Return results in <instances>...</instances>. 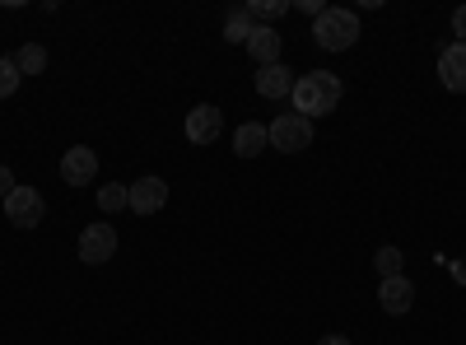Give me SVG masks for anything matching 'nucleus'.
I'll list each match as a JSON object with an SVG mask.
<instances>
[{"label": "nucleus", "instance_id": "1", "mask_svg": "<svg viewBox=\"0 0 466 345\" xmlns=\"http://www.w3.org/2000/svg\"><path fill=\"white\" fill-rule=\"evenodd\" d=\"M340 94H345L340 75H331V70H308V75H299V85H294L289 98H294V112H303V117L313 122V117H327V112H336Z\"/></svg>", "mask_w": 466, "mask_h": 345}, {"label": "nucleus", "instance_id": "2", "mask_svg": "<svg viewBox=\"0 0 466 345\" xmlns=\"http://www.w3.org/2000/svg\"><path fill=\"white\" fill-rule=\"evenodd\" d=\"M313 37H318V47H327V52L355 47L360 43V15L355 10H340V5H327L313 19Z\"/></svg>", "mask_w": 466, "mask_h": 345}, {"label": "nucleus", "instance_id": "3", "mask_svg": "<svg viewBox=\"0 0 466 345\" xmlns=\"http://www.w3.org/2000/svg\"><path fill=\"white\" fill-rule=\"evenodd\" d=\"M266 131H270V145H276L280 155H299V149L313 145V122H308L303 112H280Z\"/></svg>", "mask_w": 466, "mask_h": 345}, {"label": "nucleus", "instance_id": "4", "mask_svg": "<svg viewBox=\"0 0 466 345\" xmlns=\"http://www.w3.org/2000/svg\"><path fill=\"white\" fill-rule=\"evenodd\" d=\"M5 215H10L15 228H37V224H43V215H47L43 191H37V187H15L10 197H5Z\"/></svg>", "mask_w": 466, "mask_h": 345}, {"label": "nucleus", "instance_id": "5", "mask_svg": "<svg viewBox=\"0 0 466 345\" xmlns=\"http://www.w3.org/2000/svg\"><path fill=\"white\" fill-rule=\"evenodd\" d=\"M224 136V112L215 103H197L187 112V140L191 145H215Z\"/></svg>", "mask_w": 466, "mask_h": 345}, {"label": "nucleus", "instance_id": "6", "mask_svg": "<svg viewBox=\"0 0 466 345\" xmlns=\"http://www.w3.org/2000/svg\"><path fill=\"white\" fill-rule=\"evenodd\" d=\"M116 252V228L112 224H85V234H80V261L85 266H103L112 261Z\"/></svg>", "mask_w": 466, "mask_h": 345}, {"label": "nucleus", "instance_id": "7", "mask_svg": "<svg viewBox=\"0 0 466 345\" xmlns=\"http://www.w3.org/2000/svg\"><path fill=\"white\" fill-rule=\"evenodd\" d=\"M61 178H66V187H89L98 178V155L89 145H70L61 159Z\"/></svg>", "mask_w": 466, "mask_h": 345}, {"label": "nucleus", "instance_id": "8", "mask_svg": "<svg viewBox=\"0 0 466 345\" xmlns=\"http://www.w3.org/2000/svg\"><path fill=\"white\" fill-rule=\"evenodd\" d=\"M294 85H299V75H294L285 61L261 66V70H257V94H261V98H289V94H294Z\"/></svg>", "mask_w": 466, "mask_h": 345}, {"label": "nucleus", "instance_id": "9", "mask_svg": "<svg viewBox=\"0 0 466 345\" xmlns=\"http://www.w3.org/2000/svg\"><path fill=\"white\" fill-rule=\"evenodd\" d=\"M164 201H168V182H164V178H140V182H131V210H136V215H159Z\"/></svg>", "mask_w": 466, "mask_h": 345}, {"label": "nucleus", "instance_id": "10", "mask_svg": "<svg viewBox=\"0 0 466 345\" xmlns=\"http://www.w3.org/2000/svg\"><path fill=\"white\" fill-rule=\"evenodd\" d=\"M378 303H382V313L401 318V313H410V303H415V285H410L406 276H387V280L378 285Z\"/></svg>", "mask_w": 466, "mask_h": 345}, {"label": "nucleus", "instance_id": "11", "mask_svg": "<svg viewBox=\"0 0 466 345\" xmlns=\"http://www.w3.org/2000/svg\"><path fill=\"white\" fill-rule=\"evenodd\" d=\"M439 80H443V89H452V94H466V47H443L439 52Z\"/></svg>", "mask_w": 466, "mask_h": 345}, {"label": "nucleus", "instance_id": "12", "mask_svg": "<svg viewBox=\"0 0 466 345\" xmlns=\"http://www.w3.org/2000/svg\"><path fill=\"white\" fill-rule=\"evenodd\" d=\"M266 145H270V131L261 122H243L238 131H233V155L238 159H257Z\"/></svg>", "mask_w": 466, "mask_h": 345}, {"label": "nucleus", "instance_id": "13", "mask_svg": "<svg viewBox=\"0 0 466 345\" xmlns=\"http://www.w3.org/2000/svg\"><path fill=\"white\" fill-rule=\"evenodd\" d=\"M248 52H252V61L257 66H276L280 61V33L276 28H252V37H248Z\"/></svg>", "mask_w": 466, "mask_h": 345}, {"label": "nucleus", "instance_id": "14", "mask_svg": "<svg viewBox=\"0 0 466 345\" xmlns=\"http://www.w3.org/2000/svg\"><path fill=\"white\" fill-rule=\"evenodd\" d=\"M289 10H294L289 0H252V5H248V19L261 24V28H276V19L289 15Z\"/></svg>", "mask_w": 466, "mask_h": 345}, {"label": "nucleus", "instance_id": "15", "mask_svg": "<svg viewBox=\"0 0 466 345\" xmlns=\"http://www.w3.org/2000/svg\"><path fill=\"white\" fill-rule=\"evenodd\" d=\"M98 210H103V215H116V210H131V187H122V182H112V187H103V191H98Z\"/></svg>", "mask_w": 466, "mask_h": 345}, {"label": "nucleus", "instance_id": "16", "mask_svg": "<svg viewBox=\"0 0 466 345\" xmlns=\"http://www.w3.org/2000/svg\"><path fill=\"white\" fill-rule=\"evenodd\" d=\"M15 66H19V75H43V70H47V47H37V43L19 47Z\"/></svg>", "mask_w": 466, "mask_h": 345}, {"label": "nucleus", "instance_id": "17", "mask_svg": "<svg viewBox=\"0 0 466 345\" xmlns=\"http://www.w3.org/2000/svg\"><path fill=\"white\" fill-rule=\"evenodd\" d=\"M252 19H248V10H233L228 19H224V37H228V43H243L248 47V37H252Z\"/></svg>", "mask_w": 466, "mask_h": 345}, {"label": "nucleus", "instance_id": "18", "mask_svg": "<svg viewBox=\"0 0 466 345\" xmlns=\"http://www.w3.org/2000/svg\"><path fill=\"white\" fill-rule=\"evenodd\" d=\"M401 248H378V257H373V266H378V276L387 280V276H401Z\"/></svg>", "mask_w": 466, "mask_h": 345}, {"label": "nucleus", "instance_id": "19", "mask_svg": "<svg viewBox=\"0 0 466 345\" xmlns=\"http://www.w3.org/2000/svg\"><path fill=\"white\" fill-rule=\"evenodd\" d=\"M19 66H15V56H0V98H10L15 89H19Z\"/></svg>", "mask_w": 466, "mask_h": 345}, {"label": "nucleus", "instance_id": "20", "mask_svg": "<svg viewBox=\"0 0 466 345\" xmlns=\"http://www.w3.org/2000/svg\"><path fill=\"white\" fill-rule=\"evenodd\" d=\"M452 33H457V47H466V5L452 15Z\"/></svg>", "mask_w": 466, "mask_h": 345}, {"label": "nucleus", "instance_id": "21", "mask_svg": "<svg viewBox=\"0 0 466 345\" xmlns=\"http://www.w3.org/2000/svg\"><path fill=\"white\" fill-rule=\"evenodd\" d=\"M294 10H303V15H313V19H318L327 5H322V0H294Z\"/></svg>", "mask_w": 466, "mask_h": 345}, {"label": "nucleus", "instance_id": "22", "mask_svg": "<svg viewBox=\"0 0 466 345\" xmlns=\"http://www.w3.org/2000/svg\"><path fill=\"white\" fill-rule=\"evenodd\" d=\"M15 187H19V182L10 178V168H5V164H0V197H10V191H15Z\"/></svg>", "mask_w": 466, "mask_h": 345}, {"label": "nucleus", "instance_id": "23", "mask_svg": "<svg viewBox=\"0 0 466 345\" xmlns=\"http://www.w3.org/2000/svg\"><path fill=\"white\" fill-rule=\"evenodd\" d=\"M318 345H350V336H322Z\"/></svg>", "mask_w": 466, "mask_h": 345}]
</instances>
